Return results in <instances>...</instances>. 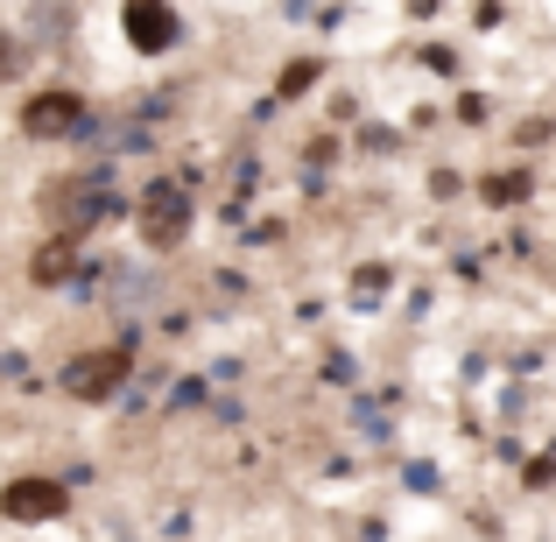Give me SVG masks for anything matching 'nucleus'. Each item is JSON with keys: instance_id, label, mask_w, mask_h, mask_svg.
Instances as JSON below:
<instances>
[{"instance_id": "obj_1", "label": "nucleus", "mask_w": 556, "mask_h": 542, "mask_svg": "<svg viewBox=\"0 0 556 542\" xmlns=\"http://www.w3.org/2000/svg\"><path fill=\"white\" fill-rule=\"evenodd\" d=\"M121 380H127V345H92V353H71L64 360L56 388H64L71 402H106Z\"/></svg>"}, {"instance_id": "obj_2", "label": "nucleus", "mask_w": 556, "mask_h": 542, "mask_svg": "<svg viewBox=\"0 0 556 542\" xmlns=\"http://www.w3.org/2000/svg\"><path fill=\"white\" fill-rule=\"evenodd\" d=\"M64 507H71V493H64V479H8L0 487V515L8 521H22V529H42V521H64Z\"/></svg>"}, {"instance_id": "obj_3", "label": "nucleus", "mask_w": 556, "mask_h": 542, "mask_svg": "<svg viewBox=\"0 0 556 542\" xmlns=\"http://www.w3.org/2000/svg\"><path fill=\"white\" fill-rule=\"evenodd\" d=\"M121 36H127V50L163 56V50L184 42V14L163 8V0H127V8H121Z\"/></svg>"}, {"instance_id": "obj_4", "label": "nucleus", "mask_w": 556, "mask_h": 542, "mask_svg": "<svg viewBox=\"0 0 556 542\" xmlns=\"http://www.w3.org/2000/svg\"><path fill=\"white\" fill-rule=\"evenodd\" d=\"M85 127V92H71V85H50V92H36L22 106V135L28 141H64Z\"/></svg>"}, {"instance_id": "obj_5", "label": "nucleus", "mask_w": 556, "mask_h": 542, "mask_svg": "<svg viewBox=\"0 0 556 542\" xmlns=\"http://www.w3.org/2000/svg\"><path fill=\"white\" fill-rule=\"evenodd\" d=\"M141 212H149V240L155 247H169V240H184L190 232V198L169 177H155L149 184V198H141Z\"/></svg>"}, {"instance_id": "obj_6", "label": "nucleus", "mask_w": 556, "mask_h": 542, "mask_svg": "<svg viewBox=\"0 0 556 542\" xmlns=\"http://www.w3.org/2000/svg\"><path fill=\"white\" fill-rule=\"evenodd\" d=\"M64 275H71V240H50V247H42V254H36V268H28V282L56 289V282H64Z\"/></svg>"}, {"instance_id": "obj_7", "label": "nucleus", "mask_w": 556, "mask_h": 542, "mask_svg": "<svg viewBox=\"0 0 556 542\" xmlns=\"http://www.w3.org/2000/svg\"><path fill=\"white\" fill-rule=\"evenodd\" d=\"M529 190H535L529 169H507V177H493V184H486V204H521Z\"/></svg>"}, {"instance_id": "obj_8", "label": "nucleus", "mask_w": 556, "mask_h": 542, "mask_svg": "<svg viewBox=\"0 0 556 542\" xmlns=\"http://www.w3.org/2000/svg\"><path fill=\"white\" fill-rule=\"evenodd\" d=\"M311 85H317V56H296V64H282V99L311 92Z\"/></svg>"}, {"instance_id": "obj_9", "label": "nucleus", "mask_w": 556, "mask_h": 542, "mask_svg": "<svg viewBox=\"0 0 556 542\" xmlns=\"http://www.w3.org/2000/svg\"><path fill=\"white\" fill-rule=\"evenodd\" d=\"M28 56H36V50H28L22 36H0V78H22V71H28Z\"/></svg>"}, {"instance_id": "obj_10", "label": "nucleus", "mask_w": 556, "mask_h": 542, "mask_svg": "<svg viewBox=\"0 0 556 542\" xmlns=\"http://www.w3.org/2000/svg\"><path fill=\"white\" fill-rule=\"evenodd\" d=\"M380 289H388V268H367V275H359V303H374Z\"/></svg>"}]
</instances>
